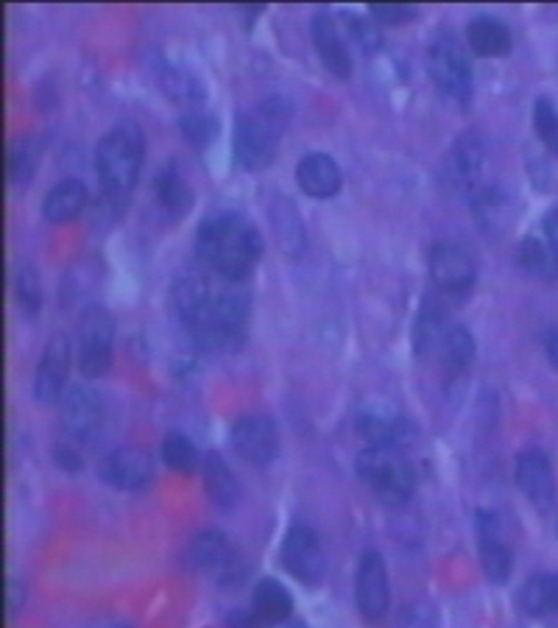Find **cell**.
I'll list each match as a JSON object with an SVG mask.
<instances>
[{"instance_id": "40", "label": "cell", "mask_w": 558, "mask_h": 628, "mask_svg": "<svg viewBox=\"0 0 558 628\" xmlns=\"http://www.w3.org/2000/svg\"><path fill=\"white\" fill-rule=\"evenodd\" d=\"M53 459L59 461V467H62V470H68V472H79L81 470V459L70 448H57Z\"/></svg>"}, {"instance_id": "14", "label": "cell", "mask_w": 558, "mask_h": 628, "mask_svg": "<svg viewBox=\"0 0 558 628\" xmlns=\"http://www.w3.org/2000/svg\"><path fill=\"white\" fill-rule=\"evenodd\" d=\"M98 478L112 489H120V492H140L151 483L154 461L146 450H112L98 461Z\"/></svg>"}, {"instance_id": "24", "label": "cell", "mask_w": 558, "mask_h": 628, "mask_svg": "<svg viewBox=\"0 0 558 628\" xmlns=\"http://www.w3.org/2000/svg\"><path fill=\"white\" fill-rule=\"evenodd\" d=\"M87 198H90V193H87L85 181L76 179V176H68V179L57 181L46 193V198H42V218L51 224L74 222L81 209L87 207Z\"/></svg>"}, {"instance_id": "2", "label": "cell", "mask_w": 558, "mask_h": 628, "mask_svg": "<svg viewBox=\"0 0 558 628\" xmlns=\"http://www.w3.org/2000/svg\"><path fill=\"white\" fill-rule=\"evenodd\" d=\"M263 257V235L241 213H218L196 233V261L215 277L243 283Z\"/></svg>"}, {"instance_id": "42", "label": "cell", "mask_w": 558, "mask_h": 628, "mask_svg": "<svg viewBox=\"0 0 558 628\" xmlns=\"http://www.w3.org/2000/svg\"><path fill=\"white\" fill-rule=\"evenodd\" d=\"M545 350H547V361H550L552 369H558V324H552L545 335Z\"/></svg>"}, {"instance_id": "28", "label": "cell", "mask_w": 558, "mask_h": 628, "mask_svg": "<svg viewBox=\"0 0 558 628\" xmlns=\"http://www.w3.org/2000/svg\"><path fill=\"white\" fill-rule=\"evenodd\" d=\"M154 198H157V204L170 218H182L187 209H190L193 190L187 187V181L182 179L179 168H176L174 163H168L154 176Z\"/></svg>"}, {"instance_id": "32", "label": "cell", "mask_w": 558, "mask_h": 628, "mask_svg": "<svg viewBox=\"0 0 558 628\" xmlns=\"http://www.w3.org/2000/svg\"><path fill=\"white\" fill-rule=\"evenodd\" d=\"M517 263L525 274L536 279H556L558 277V255L536 238L519 241Z\"/></svg>"}, {"instance_id": "20", "label": "cell", "mask_w": 558, "mask_h": 628, "mask_svg": "<svg viewBox=\"0 0 558 628\" xmlns=\"http://www.w3.org/2000/svg\"><path fill=\"white\" fill-rule=\"evenodd\" d=\"M296 181L313 198H330L344 185L339 163L324 151H311L296 163Z\"/></svg>"}, {"instance_id": "8", "label": "cell", "mask_w": 558, "mask_h": 628, "mask_svg": "<svg viewBox=\"0 0 558 628\" xmlns=\"http://www.w3.org/2000/svg\"><path fill=\"white\" fill-rule=\"evenodd\" d=\"M185 559L193 570H204L215 578L224 587H232V583L241 581L246 576V565L237 556V550L232 548L229 539L224 537L215 528H207V531L196 533V537L187 542Z\"/></svg>"}, {"instance_id": "39", "label": "cell", "mask_w": 558, "mask_h": 628, "mask_svg": "<svg viewBox=\"0 0 558 628\" xmlns=\"http://www.w3.org/2000/svg\"><path fill=\"white\" fill-rule=\"evenodd\" d=\"M226 626L229 628H265V622L260 620L254 611H232V615L226 617Z\"/></svg>"}, {"instance_id": "9", "label": "cell", "mask_w": 558, "mask_h": 628, "mask_svg": "<svg viewBox=\"0 0 558 628\" xmlns=\"http://www.w3.org/2000/svg\"><path fill=\"white\" fill-rule=\"evenodd\" d=\"M428 268L430 279L441 291V296L461 300L478 283V266H474L472 255L461 244H452V241H439V244L430 246Z\"/></svg>"}, {"instance_id": "41", "label": "cell", "mask_w": 558, "mask_h": 628, "mask_svg": "<svg viewBox=\"0 0 558 628\" xmlns=\"http://www.w3.org/2000/svg\"><path fill=\"white\" fill-rule=\"evenodd\" d=\"M545 233H547V244H550V249L558 255V207H552L545 216Z\"/></svg>"}, {"instance_id": "38", "label": "cell", "mask_w": 558, "mask_h": 628, "mask_svg": "<svg viewBox=\"0 0 558 628\" xmlns=\"http://www.w3.org/2000/svg\"><path fill=\"white\" fill-rule=\"evenodd\" d=\"M369 14H372V18L378 20L380 26H402V23H408L411 18H417V9L400 7V3H391V7H372V9H369Z\"/></svg>"}, {"instance_id": "13", "label": "cell", "mask_w": 558, "mask_h": 628, "mask_svg": "<svg viewBox=\"0 0 558 628\" xmlns=\"http://www.w3.org/2000/svg\"><path fill=\"white\" fill-rule=\"evenodd\" d=\"M355 600L358 609L369 622H380L389 615V570H385V561L378 550H366L361 556V565H358L355 572Z\"/></svg>"}, {"instance_id": "19", "label": "cell", "mask_w": 558, "mask_h": 628, "mask_svg": "<svg viewBox=\"0 0 558 628\" xmlns=\"http://www.w3.org/2000/svg\"><path fill=\"white\" fill-rule=\"evenodd\" d=\"M513 478L525 498L533 506L545 509L556 498V472H552L550 459L541 450H525L517 455V467H513Z\"/></svg>"}, {"instance_id": "6", "label": "cell", "mask_w": 558, "mask_h": 628, "mask_svg": "<svg viewBox=\"0 0 558 628\" xmlns=\"http://www.w3.org/2000/svg\"><path fill=\"white\" fill-rule=\"evenodd\" d=\"M428 70L430 79L444 96L456 98V101H467L472 96V62H469L456 31H435L428 48Z\"/></svg>"}, {"instance_id": "4", "label": "cell", "mask_w": 558, "mask_h": 628, "mask_svg": "<svg viewBox=\"0 0 558 628\" xmlns=\"http://www.w3.org/2000/svg\"><path fill=\"white\" fill-rule=\"evenodd\" d=\"M146 137L135 120H118L96 146V174L109 202H126L140 176Z\"/></svg>"}, {"instance_id": "18", "label": "cell", "mask_w": 558, "mask_h": 628, "mask_svg": "<svg viewBox=\"0 0 558 628\" xmlns=\"http://www.w3.org/2000/svg\"><path fill=\"white\" fill-rule=\"evenodd\" d=\"M478 553H480V567H483L486 578L491 583L508 581L513 570V556L511 548L506 544L500 533V522L491 511H478Z\"/></svg>"}, {"instance_id": "1", "label": "cell", "mask_w": 558, "mask_h": 628, "mask_svg": "<svg viewBox=\"0 0 558 628\" xmlns=\"http://www.w3.org/2000/svg\"><path fill=\"white\" fill-rule=\"evenodd\" d=\"M174 307L198 350L232 352L246 338L248 294L241 283L190 274L174 285Z\"/></svg>"}, {"instance_id": "5", "label": "cell", "mask_w": 558, "mask_h": 628, "mask_svg": "<svg viewBox=\"0 0 558 628\" xmlns=\"http://www.w3.org/2000/svg\"><path fill=\"white\" fill-rule=\"evenodd\" d=\"M358 478L389 506H405L417 489V472L400 450L366 448L355 461Z\"/></svg>"}, {"instance_id": "11", "label": "cell", "mask_w": 558, "mask_h": 628, "mask_svg": "<svg viewBox=\"0 0 558 628\" xmlns=\"http://www.w3.org/2000/svg\"><path fill=\"white\" fill-rule=\"evenodd\" d=\"M355 425L358 436L366 442V448H385L405 453L413 439H417L411 422L391 405H363Z\"/></svg>"}, {"instance_id": "22", "label": "cell", "mask_w": 558, "mask_h": 628, "mask_svg": "<svg viewBox=\"0 0 558 628\" xmlns=\"http://www.w3.org/2000/svg\"><path fill=\"white\" fill-rule=\"evenodd\" d=\"M447 330H450V324H447V305L441 294L424 296L422 305H419L417 322H413V352L419 357L430 355L435 346H441Z\"/></svg>"}, {"instance_id": "23", "label": "cell", "mask_w": 558, "mask_h": 628, "mask_svg": "<svg viewBox=\"0 0 558 628\" xmlns=\"http://www.w3.org/2000/svg\"><path fill=\"white\" fill-rule=\"evenodd\" d=\"M268 218L285 255L288 257L305 255V246H307L305 222H302V216L296 213L294 204H291L285 196H271Z\"/></svg>"}, {"instance_id": "31", "label": "cell", "mask_w": 558, "mask_h": 628, "mask_svg": "<svg viewBox=\"0 0 558 628\" xmlns=\"http://www.w3.org/2000/svg\"><path fill=\"white\" fill-rule=\"evenodd\" d=\"M157 76H159V85H163L165 96H170L174 101L187 104L190 109H196L198 104L204 101L202 81H198L190 70H182V68H176V65L163 62L159 65Z\"/></svg>"}, {"instance_id": "34", "label": "cell", "mask_w": 558, "mask_h": 628, "mask_svg": "<svg viewBox=\"0 0 558 628\" xmlns=\"http://www.w3.org/2000/svg\"><path fill=\"white\" fill-rule=\"evenodd\" d=\"M163 461L176 472H193L198 467V450L182 433H168L163 439Z\"/></svg>"}, {"instance_id": "37", "label": "cell", "mask_w": 558, "mask_h": 628, "mask_svg": "<svg viewBox=\"0 0 558 628\" xmlns=\"http://www.w3.org/2000/svg\"><path fill=\"white\" fill-rule=\"evenodd\" d=\"M533 129L539 135V140L545 143L547 151H552L558 157V109L550 98H536L533 104Z\"/></svg>"}, {"instance_id": "26", "label": "cell", "mask_w": 558, "mask_h": 628, "mask_svg": "<svg viewBox=\"0 0 558 628\" xmlns=\"http://www.w3.org/2000/svg\"><path fill=\"white\" fill-rule=\"evenodd\" d=\"M252 611L265 626L285 622L294 611V598L276 578H260L252 592Z\"/></svg>"}, {"instance_id": "12", "label": "cell", "mask_w": 558, "mask_h": 628, "mask_svg": "<svg viewBox=\"0 0 558 628\" xmlns=\"http://www.w3.org/2000/svg\"><path fill=\"white\" fill-rule=\"evenodd\" d=\"M229 442L235 453L252 467H268L280 453V436H276L274 419L265 413H243L232 425Z\"/></svg>"}, {"instance_id": "33", "label": "cell", "mask_w": 558, "mask_h": 628, "mask_svg": "<svg viewBox=\"0 0 558 628\" xmlns=\"http://www.w3.org/2000/svg\"><path fill=\"white\" fill-rule=\"evenodd\" d=\"M14 300H18L20 311L26 318H37L42 311V279L37 266L31 263H20L14 272Z\"/></svg>"}, {"instance_id": "43", "label": "cell", "mask_w": 558, "mask_h": 628, "mask_svg": "<svg viewBox=\"0 0 558 628\" xmlns=\"http://www.w3.org/2000/svg\"><path fill=\"white\" fill-rule=\"evenodd\" d=\"M291 628H305V626H302V622H296V626H291Z\"/></svg>"}, {"instance_id": "21", "label": "cell", "mask_w": 558, "mask_h": 628, "mask_svg": "<svg viewBox=\"0 0 558 628\" xmlns=\"http://www.w3.org/2000/svg\"><path fill=\"white\" fill-rule=\"evenodd\" d=\"M483 159H486V146L480 140V135L474 131H463L456 140L450 154V168L456 185H461V190L478 193L480 190V174H483Z\"/></svg>"}, {"instance_id": "36", "label": "cell", "mask_w": 558, "mask_h": 628, "mask_svg": "<svg viewBox=\"0 0 558 628\" xmlns=\"http://www.w3.org/2000/svg\"><path fill=\"white\" fill-rule=\"evenodd\" d=\"M182 135L190 146L204 148L215 140V131H218V120L213 118L209 112H202V109H187L179 120Z\"/></svg>"}, {"instance_id": "16", "label": "cell", "mask_w": 558, "mask_h": 628, "mask_svg": "<svg viewBox=\"0 0 558 628\" xmlns=\"http://www.w3.org/2000/svg\"><path fill=\"white\" fill-rule=\"evenodd\" d=\"M70 341L65 335H53L42 350L40 363H37L35 374V400L42 405H53L65 396V385H68L70 374Z\"/></svg>"}, {"instance_id": "3", "label": "cell", "mask_w": 558, "mask_h": 628, "mask_svg": "<svg viewBox=\"0 0 558 628\" xmlns=\"http://www.w3.org/2000/svg\"><path fill=\"white\" fill-rule=\"evenodd\" d=\"M294 115V101L288 96H268L243 112L235 124V140H232V151L241 168L246 170H263L271 165L280 140H283L285 129Z\"/></svg>"}, {"instance_id": "29", "label": "cell", "mask_w": 558, "mask_h": 628, "mask_svg": "<svg viewBox=\"0 0 558 628\" xmlns=\"http://www.w3.org/2000/svg\"><path fill=\"white\" fill-rule=\"evenodd\" d=\"M441 366L450 377H461L474 361V338L467 324H450L441 341Z\"/></svg>"}, {"instance_id": "15", "label": "cell", "mask_w": 558, "mask_h": 628, "mask_svg": "<svg viewBox=\"0 0 558 628\" xmlns=\"http://www.w3.org/2000/svg\"><path fill=\"white\" fill-rule=\"evenodd\" d=\"M104 419L101 396L92 385L76 383L62 396V428L74 442H90Z\"/></svg>"}, {"instance_id": "35", "label": "cell", "mask_w": 558, "mask_h": 628, "mask_svg": "<svg viewBox=\"0 0 558 628\" xmlns=\"http://www.w3.org/2000/svg\"><path fill=\"white\" fill-rule=\"evenodd\" d=\"M339 18L341 23L346 26L352 40H355L366 53H374L380 46H383V35H380V26L374 18H366V14H358V12H341Z\"/></svg>"}, {"instance_id": "44", "label": "cell", "mask_w": 558, "mask_h": 628, "mask_svg": "<svg viewBox=\"0 0 558 628\" xmlns=\"http://www.w3.org/2000/svg\"><path fill=\"white\" fill-rule=\"evenodd\" d=\"M112 628H126V626H112Z\"/></svg>"}, {"instance_id": "30", "label": "cell", "mask_w": 558, "mask_h": 628, "mask_svg": "<svg viewBox=\"0 0 558 628\" xmlns=\"http://www.w3.org/2000/svg\"><path fill=\"white\" fill-rule=\"evenodd\" d=\"M519 604L528 615L547 617L558 611V576L556 572H541L533 576L519 592Z\"/></svg>"}, {"instance_id": "25", "label": "cell", "mask_w": 558, "mask_h": 628, "mask_svg": "<svg viewBox=\"0 0 558 628\" xmlns=\"http://www.w3.org/2000/svg\"><path fill=\"white\" fill-rule=\"evenodd\" d=\"M467 42L478 57H506L511 51V31L495 14H474L467 23Z\"/></svg>"}, {"instance_id": "7", "label": "cell", "mask_w": 558, "mask_h": 628, "mask_svg": "<svg viewBox=\"0 0 558 628\" xmlns=\"http://www.w3.org/2000/svg\"><path fill=\"white\" fill-rule=\"evenodd\" d=\"M115 318L104 305H90L79 316V372L85 380H98L112 366Z\"/></svg>"}, {"instance_id": "10", "label": "cell", "mask_w": 558, "mask_h": 628, "mask_svg": "<svg viewBox=\"0 0 558 628\" xmlns=\"http://www.w3.org/2000/svg\"><path fill=\"white\" fill-rule=\"evenodd\" d=\"M280 559L283 567L302 583H311L316 587L319 581L327 572V559H324L322 542H319V533L313 531L307 522L296 520L288 528L283 539V550H280Z\"/></svg>"}, {"instance_id": "27", "label": "cell", "mask_w": 558, "mask_h": 628, "mask_svg": "<svg viewBox=\"0 0 558 628\" xmlns=\"http://www.w3.org/2000/svg\"><path fill=\"white\" fill-rule=\"evenodd\" d=\"M204 472V489H207L209 500H213L218 509H232V506L241 500V481L235 478V472L229 470V464L224 461L221 453H207L202 464Z\"/></svg>"}, {"instance_id": "17", "label": "cell", "mask_w": 558, "mask_h": 628, "mask_svg": "<svg viewBox=\"0 0 558 628\" xmlns=\"http://www.w3.org/2000/svg\"><path fill=\"white\" fill-rule=\"evenodd\" d=\"M313 46H316L319 59L324 68L335 76V79H350L352 76V53L346 46L344 35H341L339 18L333 12H316L311 20Z\"/></svg>"}]
</instances>
